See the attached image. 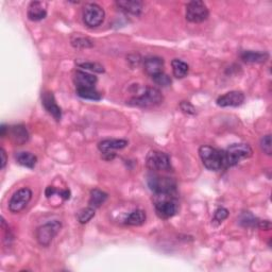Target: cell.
I'll use <instances>...</instances> for the list:
<instances>
[{"label": "cell", "mask_w": 272, "mask_h": 272, "mask_svg": "<svg viewBox=\"0 0 272 272\" xmlns=\"http://www.w3.org/2000/svg\"><path fill=\"white\" fill-rule=\"evenodd\" d=\"M228 216V211L225 207H219L218 210H216L214 214V220L213 221H217L218 224H221L225 219H227Z\"/></svg>", "instance_id": "32"}, {"label": "cell", "mask_w": 272, "mask_h": 272, "mask_svg": "<svg viewBox=\"0 0 272 272\" xmlns=\"http://www.w3.org/2000/svg\"><path fill=\"white\" fill-rule=\"evenodd\" d=\"M180 109L183 113L188 114V115H195V114H196L195 106L188 101H182L180 103Z\"/></svg>", "instance_id": "33"}, {"label": "cell", "mask_w": 272, "mask_h": 272, "mask_svg": "<svg viewBox=\"0 0 272 272\" xmlns=\"http://www.w3.org/2000/svg\"><path fill=\"white\" fill-rule=\"evenodd\" d=\"M15 160L19 164V165L24 166L26 168H29V169H33L38 163V157L35 156L33 153L27 152V151L17 152L15 154Z\"/></svg>", "instance_id": "19"}, {"label": "cell", "mask_w": 272, "mask_h": 272, "mask_svg": "<svg viewBox=\"0 0 272 272\" xmlns=\"http://www.w3.org/2000/svg\"><path fill=\"white\" fill-rule=\"evenodd\" d=\"M164 101V97L160 90L155 88H146L142 90L139 95L133 97L129 104L139 107H153L160 105Z\"/></svg>", "instance_id": "3"}, {"label": "cell", "mask_w": 272, "mask_h": 272, "mask_svg": "<svg viewBox=\"0 0 272 272\" xmlns=\"http://www.w3.org/2000/svg\"><path fill=\"white\" fill-rule=\"evenodd\" d=\"M94 217H95V209L91 206L85 207V209L79 211L77 214V219L79 223L82 225L88 224L89 221H91Z\"/></svg>", "instance_id": "25"}, {"label": "cell", "mask_w": 272, "mask_h": 272, "mask_svg": "<svg viewBox=\"0 0 272 272\" xmlns=\"http://www.w3.org/2000/svg\"><path fill=\"white\" fill-rule=\"evenodd\" d=\"M154 207L157 216L162 219L174 217L178 212V205L173 195H155Z\"/></svg>", "instance_id": "4"}, {"label": "cell", "mask_w": 272, "mask_h": 272, "mask_svg": "<svg viewBox=\"0 0 272 272\" xmlns=\"http://www.w3.org/2000/svg\"><path fill=\"white\" fill-rule=\"evenodd\" d=\"M71 45L76 48H91L94 46V43L89 38L84 37H74L71 39Z\"/></svg>", "instance_id": "27"}, {"label": "cell", "mask_w": 272, "mask_h": 272, "mask_svg": "<svg viewBox=\"0 0 272 272\" xmlns=\"http://www.w3.org/2000/svg\"><path fill=\"white\" fill-rule=\"evenodd\" d=\"M116 4L120 10L132 15H139L142 11V2L137 0H120Z\"/></svg>", "instance_id": "18"}, {"label": "cell", "mask_w": 272, "mask_h": 272, "mask_svg": "<svg viewBox=\"0 0 272 272\" xmlns=\"http://www.w3.org/2000/svg\"><path fill=\"white\" fill-rule=\"evenodd\" d=\"M261 148L263 151L268 154V155H271L272 153V141H271V135L268 134V135H265L264 137L261 139Z\"/></svg>", "instance_id": "31"}, {"label": "cell", "mask_w": 272, "mask_h": 272, "mask_svg": "<svg viewBox=\"0 0 272 272\" xmlns=\"http://www.w3.org/2000/svg\"><path fill=\"white\" fill-rule=\"evenodd\" d=\"M74 81L77 89L83 88H94V85L97 83V77L94 75H91L89 73H85L82 70H77L75 73Z\"/></svg>", "instance_id": "16"}, {"label": "cell", "mask_w": 272, "mask_h": 272, "mask_svg": "<svg viewBox=\"0 0 272 272\" xmlns=\"http://www.w3.org/2000/svg\"><path fill=\"white\" fill-rule=\"evenodd\" d=\"M210 16L209 9L203 1H190L186 5V19L190 23H203Z\"/></svg>", "instance_id": "8"}, {"label": "cell", "mask_w": 272, "mask_h": 272, "mask_svg": "<svg viewBox=\"0 0 272 272\" xmlns=\"http://www.w3.org/2000/svg\"><path fill=\"white\" fill-rule=\"evenodd\" d=\"M239 223H240L241 226H243L245 227H259L261 220H259L256 217H254L252 214H250L249 212H247V213H243L241 215L240 219H239Z\"/></svg>", "instance_id": "26"}, {"label": "cell", "mask_w": 272, "mask_h": 272, "mask_svg": "<svg viewBox=\"0 0 272 272\" xmlns=\"http://www.w3.org/2000/svg\"><path fill=\"white\" fill-rule=\"evenodd\" d=\"M32 199V190L28 187H24L14 192L9 202V210L16 214L26 209L28 203Z\"/></svg>", "instance_id": "10"}, {"label": "cell", "mask_w": 272, "mask_h": 272, "mask_svg": "<svg viewBox=\"0 0 272 272\" xmlns=\"http://www.w3.org/2000/svg\"><path fill=\"white\" fill-rule=\"evenodd\" d=\"M129 145V141L126 139H105L98 144V149L102 153L103 159L110 161L115 157V150L124 149Z\"/></svg>", "instance_id": "11"}, {"label": "cell", "mask_w": 272, "mask_h": 272, "mask_svg": "<svg viewBox=\"0 0 272 272\" xmlns=\"http://www.w3.org/2000/svg\"><path fill=\"white\" fill-rule=\"evenodd\" d=\"M148 185L155 195H174L177 183L171 178L151 176L148 179Z\"/></svg>", "instance_id": "5"}, {"label": "cell", "mask_w": 272, "mask_h": 272, "mask_svg": "<svg viewBox=\"0 0 272 272\" xmlns=\"http://www.w3.org/2000/svg\"><path fill=\"white\" fill-rule=\"evenodd\" d=\"M27 16L32 21H40L47 16V4L42 1H32L28 6Z\"/></svg>", "instance_id": "14"}, {"label": "cell", "mask_w": 272, "mask_h": 272, "mask_svg": "<svg viewBox=\"0 0 272 272\" xmlns=\"http://www.w3.org/2000/svg\"><path fill=\"white\" fill-rule=\"evenodd\" d=\"M107 199V194L102 190H100L98 188L92 189L91 191V198H90V206L94 207V209H97V207L101 206L105 200Z\"/></svg>", "instance_id": "23"}, {"label": "cell", "mask_w": 272, "mask_h": 272, "mask_svg": "<svg viewBox=\"0 0 272 272\" xmlns=\"http://www.w3.org/2000/svg\"><path fill=\"white\" fill-rule=\"evenodd\" d=\"M240 58L246 63H265L269 59V54L263 51L248 50V51H243L240 54Z\"/></svg>", "instance_id": "20"}, {"label": "cell", "mask_w": 272, "mask_h": 272, "mask_svg": "<svg viewBox=\"0 0 272 272\" xmlns=\"http://www.w3.org/2000/svg\"><path fill=\"white\" fill-rule=\"evenodd\" d=\"M0 156H1V164H0V168L3 169L6 165V162H8V157H6V153H5L3 148L0 149Z\"/></svg>", "instance_id": "34"}, {"label": "cell", "mask_w": 272, "mask_h": 272, "mask_svg": "<svg viewBox=\"0 0 272 272\" xmlns=\"http://www.w3.org/2000/svg\"><path fill=\"white\" fill-rule=\"evenodd\" d=\"M146 212L142 210H135L128 215V217L125 220V224L132 227H138L146 223Z\"/></svg>", "instance_id": "21"}, {"label": "cell", "mask_w": 272, "mask_h": 272, "mask_svg": "<svg viewBox=\"0 0 272 272\" xmlns=\"http://www.w3.org/2000/svg\"><path fill=\"white\" fill-rule=\"evenodd\" d=\"M61 228L62 224L58 220L49 221V223L39 227L37 228V232H35L38 242L43 247H48L52 242L55 236L58 235Z\"/></svg>", "instance_id": "6"}, {"label": "cell", "mask_w": 272, "mask_h": 272, "mask_svg": "<svg viewBox=\"0 0 272 272\" xmlns=\"http://www.w3.org/2000/svg\"><path fill=\"white\" fill-rule=\"evenodd\" d=\"M253 154V150L248 144H233L230 147H227L226 151H224L225 155V165L226 168L233 167L242 161L249 159Z\"/></svg>", "instance_id": "2"}, {"label": "cell", "mask_w": 272, "mask_h": 272, "mask_svg": "<svg viewBox=\"0 0 272 272\" xmlns=\"http://www.w3.org/2000/svg\"><path fill=\"white\" fill-rule=\"evenodd\" d=\"M78 65L80 66L83 69H88L91 71H95V73L98 74H102L104 73V67L101 65V64L96 63V62H84V63H78Z\"/></svg>", "instance_id": "29"}, {"label": "cell", "mask_w": 272, "mask_h": 272, "mask_svg": "<svg viewBox=\"0 0 272 272\" xmlns=\"http://www.w3.org/2000/svg\"><path fill=\"white\" fill-rule=\"evenodd\" d=\"M8 134L10 136L11 140L17 146H23L28 140H29V132H28L25 126L17 125V126L10 127Z\"/></svg>", "instance_id": "15"}, {"label": "cell", "mask_w": 272, "mask_h": 272, "mask_svg": "<svg viewBox=\"0 0 272 272\" xmlns=\"http://www.w3.org/2000/svg\"><path fill=\"white\" fill-rule=\"evenodd\" d=\"M199 155L206 169L218 171L226 168L224 151L211 146H202L199 149Z\"/></svg>", "instance_id": "1"}, {"label": "cell", "mask_w": 272, "mask_h": 272, "mask_svg": "<svg viewBox=\"0 0 272 272\" xmlns=\"http://www.w3.org/2000/svg\"><path fill=\"white\" fill-rule=\"evenodd\" d=\"M42 104L45 110L51 115L56 121H60L62 118V110L55 101L54 95L51 91H44L42 94Z\"/></svg>", "instance_id": "12"}, {"label": "cell", "mask_w": 272, "mask_h": 272, "mask_svg": "<svg viewBox=\"0 0 272 272\" xmlns=\"http://www.w3.org/2000/svg\"><path fill=\"white\" fill-rule=\"evenodd\" d=\"M146 166L150 170L167 171L171 169L170 157L162 151H150L146 157Z\"/></svg>", "instance_id": "9"}, {"label": "cell", "mask_w": 272, "mask_h": 272, "mask_svg": "<svg viewBox=\"0 0 272 272\" xmlns=\"http://www.w3.org/2000/svg\"><path fill=\"white\" fill-rule=\"evenodd\" d=\"M144 68L146 73L151 77L163 73L164 60L159 56H149L144 61Z\"/></svg>", "instance_id": "17"}, {"label": "cell", "mask_w": 272, "mask_h": 272, "mask_svg": "<svg viewBox=\"0 0 272 272\" xmlns=\"http://www.w3.org/2000/svg\"><path fill=\"white\" fill-rule=\"evenodd\" d=\"M77 95L87 100H94V101H99L101 99V94L98 91H96L94 88H83V89H77Z\"/></svg>", "instance_id": "24"}, {"label": "cell", "mask_w": 272, "mask_h": 272, "mask_svg": "<svg viewBox=\"0 0 272 272\" xmlns=\"http://www.w3.org/2000/svg\"><path fill=\"white\" fill-rule=\"evenodd\" d=\"M152 80L154 81L155 84L160 85V87H162V88H167L171 84V82H173L171 81V78L167 74L164 73V71L163 73H160V74L153 76Z\"/></svg>", "instance_id": "28"}, {"label": "cell", "mask_w": 272, "mask_h": 272, "mask_svg": "<svg viewBox=\"0 0 272 272\" xmlns=\"http://www.w3.org/2000/svg\"><path fill=\"white\" fill-rule=\"evenodd\" d=\"M82 17L89 28H97L104 21L105 12L102 6L97 3H87L83 8Z\"/></svg>", "instance_id": "7"}, {"label": "cell", "mask_w": 272, "mask_h": 272, "mask_svg": "<svg viewBox=\"0 0 272 272\" xmlns=\"http://www.w3.org/2000/svg\"><path fill=\"white\" fill-rule=\"evenodd\" d=\"M0 130H1V133H0V135H1V137H4L6 131H9V128H6L5 125H1V128H0Z\"/></svg>", "instance_id": "35"}, {"label": "cell", "mask_w": 272, "mask_h": 272, "mask_svg": "<svg viewBox=\"0 0 272 272\" xmlns=\"http://www.w3.org/2000/svg\"><path fill=\"white\" fill-rule=\"evenodd\" d=\"M245 101V95L243 92L238 91H228L227 94L220 96L217 99V104L221 107H227V106H239Z\"/></svg>", "instance_id": "13"}, {"label": "cell", "mask_w": 272, "mask_h": 272, "mask_svg": "<svg viewBox=\"0 0 272 272\" xmlns=\"http://www.w3.org/2000/svg\"><path fill=\"white\" fill-rule=\"evenodd\" d=\"M171 66H173V73L175 77L178 79L186 77L189 71V66L187 65V63L179 59H174L173 62H171Z\"/></svg>", "instance_id": "22"}, {"label": "cell", "mask_w": 272, "mask_h": 272, "mask_svg": "<svg viewBox=\"0 0 272 272\" xmlns=\"http://www.w3.org/2000/svg\"><path fill=\"white\" fill-rule=\"evenodd\" d=\"M45 194H46V197L47 198H50V197H52L53 195L55 194H59L63 199H69L70 198V191L68 189H64V190H59V189H56L54 186H48V187L46 188V191H45Z\"/></svg>", "instance_id": "30"}]
</instances>
